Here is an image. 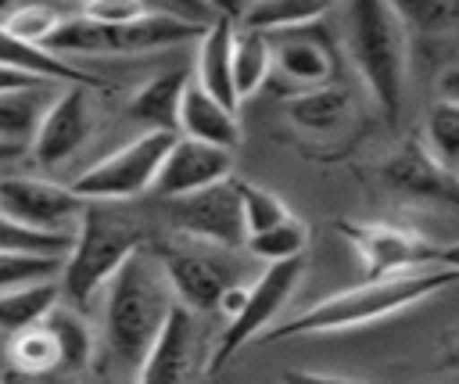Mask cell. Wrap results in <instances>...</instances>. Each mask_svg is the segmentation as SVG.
Here are the masks:
<instances>
[{
  "mask_svg": "<svg viewBox=\"0 0 459 384\" xmlns=\"http://www.w3.org/2000/svg\"><path fill=\"white\" fill-rule=\"evenodd\" d=\"M434 266H445V269H455V273H459V240H455V244H445V248H437V258H434Z\"/></svg>",
  "mask_w": 459,
  "mask_h": 384,
  "instance_id": "cell-38",
  "label": "cell"
},
{
  "mask_svg": "<svg viewBox=\"0 0 459 384\" xmlns=\"http://www.w3.org/2000/svg\"><path fill=\"white\" fill-rule=\"evenodd\" d=\"M384 187L409 201L459 208V172L445 169L423 144H402L384 161Z\"/></svg>",
  "mask_w": 459,
  "mask_h": 384,
  "instance_id": "cell-13",
  "label": "cell"
},
{
  "mask_svg": "<svg viewBox=\"0 0 459 384\" xmlns=\"http://www.w3.org/2000/svg\"><path fill=\"white\" fill-rule=\"evenodd\" d=\"M172 144H176V133L147 129L136 140H129L126 147L100 158L97 165H90L86 172H79L72 179V190L82 201H129L143 190H154V179H158L161 161L172 151Z\"/></svg>",
  "mask_w": 459,
  "mask_h": 384,
  "instance_id": "cell-6",
  "label": "cell"
},
{
  "mask_svg": "<svg viewBox=\"0 0 459 384\" xmlns=\"http://www.w3.org/2000/svg\"><path fill=\"white\" fill-rule=\"evenodd\" d=\"M344 111H348V93L337 86L301 90L287 100V115L301 129H330L333 122H341Z\"/></svg>",
  "mask_w": 459,
  "mask_h": 384,
  "instance_id": "cell-26",
  "label": "cell"
},
{
  "mask_svg": "<svg viewBox=\"0 0 459 384\" xmlns=\"http://www.w3.org/2000/svg\"><path fill=\"white\" fill-rule=\"evenodd\" d=\"M441 366H445V370H459V341H452V345L441 352Z\"/></svg>",
  "mask_w": 459,
  "mask_h": 384,
  "instance_id": "cell-39",
  "label": "cell"
},
{
  "mask_svg": "<svg viewBox=\"0 0 459 384\" xmlns=\"http://www.w3.org/2000/svg\"><path fill=\"white\" fill-rule=\"evenodd\" d=\"M237 190H240V208H244V226H247V237L262 233V230H273L280 226L283 219H290V208L265 187L258 183H247V179H237Z\"/></svg>",
  "mask_w": 459,
  "mask_h": 384,
  "instance_id": "cell-31",
  "label": "cell"
},
{
  "mask_svg": "<svg viewBox=\"0 0 459 384\" xmlns=\"http://www.w3.org/2000/svg\"><path fill=\"white\" fill-rule=\"evenodd\" d=\"M179 136L208 144V147L233 151L240 144V122H237L233 108H226L208 90L190 83L186 93H183V108H179Z\"/></svg>",
  "mask_w": 459,
  "mask_h": 384,
  "instance_id": "cell-16",
  "label": "cell"
},
{
  "mask_svg": "<svg viewBox=\"0 0 459 384\" xmlns=\"http://www.w3.org/2000/svg\"><path fill=\"white\" fill-rule=\"evenodd\" d=\"M154 255L169 276L176 305H183L194 316L219 312V301L226 291L251 284V258L230 248H215L194 237H172L154 244Z\"/></svg>",
  "mask_w": 459,
  "mask_h": 384,
  "instance_id": "cell-5",
  "label": "cell"
},
{
  "mask_svg": "<svg viewBox=\"0 0 459 384\" xmlns=\"http://www.w3.org/2000/svg\"><path fill=\"white\" fill-rule=\"evenodd\" d=\"M86 201L61 183L39 176H0V215L22 230L75 237Z\"/></svg>",
  "mask_w": 459,
  "mask_h": 384,
  "instance_id": "cell-8",
  "label": "cell"
},
{
  "mask_svg": "<svg viewBox=\"0 0 459 384\" xmlns=\"http://www.w3.org/2000/svg\"><path fill=\"white\" fill-rule=\"evenodd\" d=\"M151 7L140 4V0H90L82 7V14L97 25H108V29H122V25H133L136 18H143Z\"/></svg>",
  "mask_w": 459,
  "mask_h": 384,
  "instance_id": "cell-34",
  "label": "cell"
},
{
  "mask_svg": "<svg viewBox=\"0 0 459 384\" xmlns=\"http://www.w3.org/2000/svg\"><path fill=\"white\" fill-rule=\"evenodd\" d=\"M190 83L194 79L186 75V68H169V72L147 79L129 97V115L154 133H176L179 136V108H183V93Z\"/></svg>",
  "mask_w": 459,
  "mask_h": 384,
  "instance_id": "cell-19",
  "label": "cell"
},
{
  "mask_svg": "<svg viewBox=\"0 0 459 384\" xmlns=\"http://www.w3.org/2000/svg\"><path fill=\"white\" fill-rule=\"evenodd\" d=\"M0 68L7 72H18V75H29V79H43V83H65V86H97V79L82 68H75L72 61L43 50V47H32V43H22L18 36L7 32V25L0 22Z\"/></svg>",
  "mask_w": 459,
  "mask_h": 384,
  "instance_id": "cell-20",
  "label": "cell"
},
{
  "mask_svg": "<svg viewBox=\"0 0 459 384\" xmlns=\"http://www.w3.org/2000/svg\"><path fill=\"white\" fill-rule=\"evenodd\" d=\"M341 233L351 240L355 255L362 258L366 280H387L402 273H416L434 266L437 248L427 244L420 233L391 223H341Z\"/></svg>",
  "mask_w": 459,
  "mask_h": 384,
  "instance_id": "cell-10",
  "label": "cell"
},
{
  "mask_svg": "<svg viewBox=\"0 0 459 384\" xmlns=\"http://www.w3.org/2000/svg\"><path fill=\"white\" fill-rule=\"evenodd\" d=\"M18 154H25L22 144H4V140H0V161H11V158H18Z\"/></svg>",
  "mask_w": 459,
  "mask_h": 384,
  "instance_id": "cell-40",
  "label": "cell"
},
{
  "mask_svg": "<svg viewBox=\"0 0 459 384\" xmlns=\"http://www.w3.org/2000/svg\"><path fill=\"white\" fill-rule=\"evenodd\" d=\"M93 133V108H90V93L86 86H65L61 93H54L29 151L36 158V165L54 169L61 161H68Z\"/></svg>",
  "mask_w": 459,
  "mask_h": 384,
  "instance_id": "cell-11",
  "label": "cell"
},
{
  "mask_svg": "<svg viewBox=\"0 0 459 384\" xmlns=\"http://www.w3.org/2000/svg\"><path fill=\"white\" fill-rule=\"evenodd\" d=\"M226 179H233V151L176 136V144L165 154L161 172L154 179V194L165 201H176V197H190V194L208 190Z\"/></svg>",
  "mask_w": 459,
  "mask_h": 384,
  "instance_id": "cell-12",
  "label": "cell"
},
{
  "mask_svg": "<svg viewBox=\"0 0 459 384\" xmlns=\"http://www.w3.org/2000/svg\"><path fill=\"white\" fill-rule=\"evenodd\" d=\"M273 72V43L262 32H237V47H233V86L237 97H251Z\"/></svg>",
  "mask_w": 459,
  "mask_h": 384,
  "instance_id": "cell-25",
  "label": "cell"
},
{
  "mask_svg": "<svg viewBox=\"0 0 459 384\" xmlns=\"http://www.w3.org/2000/svg\"><path fill=\"white\" fill-rule=\"evenodd\" d=\"M169 223L179 237H194V240L230 248V251L247 248V226H244L237 179H226V183H215L190 197L169 201Z\"/></svg>",
  "mask_w": 459,
  "mask_h": 384,
  "instance_id": "cell-9",
  "label": "cell"
},
{
  "mask_svg": "<svg viewBox=\"0 0 459 384\" xmlns=\"http://www.w3.org/2000/svg\"><path fill=\"white\" fill-rule=\"evenodd\" d=\"M269 43H273V61L280 65V72L287 79H294L301 90L326 86V79L333 72V61H330L326 43L312 36V25L276 32V36H269Z\"/></svg>",
  "mask_w": 459,
  "mask_h": 384,
  "instance_id": "cell-17",
  "label": "cell"
},
{
  "mask_svg": "<svg viewBox=\"0 0 459 384\" xmlns=\"http://www.w3.org/2000/svg\"><path fill=\"white\" fill-rule=\"evenodd\" d=\"M43 79H29V75H18V72H7V68H0V93H7V90H25V86H39Z\"/></svg>",
  "mask_w": 459,
  "mask_h": 384,
  "instance_id": "cell-37",
  "label": "cell"
},
{
  "mask_svg": "<svg viewBox=\"0 0 459 384\" xmlns=\"http://www.w3.org/2000/svg\"><path fill=\"white\" fill-rule=\"evenodd\" d=\"M82 384H122V380H115V377H93V380H82Z\"/></svg>",
  "mask_w": 459,
  "mask_h": 384,
  "instance_id": "cell-42",
  "label": "cell"
},
{
  "mask_svg": "<svg viewBox=\"0 0 459 384\" xmlns=\"http://www.w3.org/2000/svg\"><path fill=\"white\" fill-rule=\"evenodd\" d=\"M233 47H237V25L233 14L222 11L201 36V50H197V86L208 90L215 100H222L226 108L237 111L240 97L233 86Z\"/></svg>",
  "mask_w": 459,
  "mask_h": 384,
  "instance_id": "cell-15",
  "label": "cell"
},
{
  "mask_svg": "<svg viewBox=\"0 0 459 384\" xmlns=\"http://www.w3.org/2000/svg\"><path fill=\"white\" fill-rule=\"evenodd\" d=\"M301 276H305V255H301V258H290V262L265 266V269L251 280L240 312H237L233 319H226V327H222V334H219V341H215V348H212L204 370H208V373H219L251 337L265 334V330L273 327V319L283 312V305H287V298L294 294V287L301 284Z\"/></svg>",
  "mask_w": 459,
  "mask_h": 384,
  "instance_id": "cell-7",
  "label": "cell"
},
{
  "mask_svg": "<svg viewBox=\"0 0 459 384\" xmlns=\"http://www.w3.org/2000/svg\"><path fill=\"white\" fill-rule=\"evenodd\" d=\"M176 309L154 248H140L104 287V341L118 362L140 366Z\"/></svg>",
  "mask_w": 459,
  "mask_h": 384,
  "instance_id": "cell-1",
  "label": "cell"
},
{
  "mask_svg": "<svg viewBox=\"0 0 459 384\" xmlns=\"http://www.w3.org/2000/svg\"><path fill=\"white\" fill-rule=\"evenodd\" d=\"M68 248H72V237L22 230V226H14L0 215V251H39V255H61L65 258Z\"/></svg>",
  "mask_w": 459,
  "mask_h": 384,
  "instance_id": "cell-33",
  "label": "cell"
},
{
  "mask_svg": "<svg viewBox=\"0 0 459 384\" xmlns=\"http://www.w3.org/2000/svg\"><path fill=\"white\" fill-rule=\"evenodd\" d=\"M65 258L61 255H39V251H0V294L47 284L61 276Z\"/></svg>",
  "mask_w": 459,
  "mask_h": 384,
  "instance_id": "cell-29",
  "label": "cell"
},
{
  "mask_svg": "<svg viewBox=\"0 0 459 384\" xmlns=\"http://www.w3.org/2000/svg\"><path fill=\"white\" fill-rule=\"evenodd\" d=\"M140 248H147L143 219H136L126 208H115L111 201H86V212L79 219L57 280L61 298L72 309H86Z\"/></svg>",
  "mask_w": 459,
  "mask_h": 384,
  "instance_id": "cell-3",
  "label": "cell"
},
{
  "mask_svg": "<svg viewBox=\"0 0 459 384\" xmlns=\"http://www.w3.org/2000/svg\"><path fill=\"white\" fill-rule=\"evenodd\" d=\"M54 305H61V284L57 280L7 291V294H0V330L14 337V334H22L29 327H39L43 316Z\"/></svg>",
  "mask_w": 459,
  "mask_h": 384,
  "instance_id": "cell-24",
  "label": "cell"
},
{
  "mask_svg": "<svg viewBox=\"0 0 459 384\" xmlns=\"http://www.w3.org/2000/svg\"><path fill=\"white\" fill-rule=\"evenodd\" d=\"M326 11H330L326 0H258V4L244 7L240 22H244V29H251V32L276 36V32H290V29L316 25Z\"/></svg>",
  "mask_w": 459,
  "mask_h": 384,
  "instance_id": "cell-22",
  "label": "cell"
},
{
  "mask_svg": "<svg viewBox=\"0 0 459 384\" xmlns=\"http://www.w3.org/2000/svg\"><path fill=\"white\" fill-rule=\"evenodd\" d=\"M0 384H32V377H25L18 370H7V373H0Z\"/></svg>",
  "mask_w": 459,
  "mask_h": 384,
  "instance_id": "cell-41",
  "label": "cell"
},
{
  "mask_svg": "<svg viewBox=\"0 0 459 384\" xmlns=\"http://www.w3.org/2000/svg\"><path fill=\"white\" fill-rule=\"evenodd\" d=\"M308 248V226L301 219H283L280 226L273 230H262L255 237H247V255L265 262V266H276V262H290V258H301Z\"/></svg>",
  "mask_w": 459,
  "mask_h": 384,
  "instance_id": "cell-27",
  "label": "cell"
},
{
  "mask_svg": "<svg viewBox=\"0 0 459 384\" xmlns=\"http://www.w3.org/2000/svg\"><path fill=\"white\" fill-rule=\"evenodd\" d=\"M197 348H201V327L197 316L183 305L172 309L165 330L151 345L147 359L140 362L136 384H190L197 370Z\"/></svg>",
  "mask_w": 459,
  "mask_h": 384,
  "instance_id": "cell-14",
  "label": "cell"
},
{
  "mask_svg": "<svg viewBox=\"0 0 459 384\" xmlns=\"http://www.w3.org/2000/svg\"><path fill=\"white\" fill-rule=\"evenodd\" d=\"M47 86H54V83L0 93V140L4 144H22V147L32 144V136L54 100V97H47Z\"/></svg>",
  "mask_w": 459,
  "mask_h": 384,
  "instance_id": "cell-21",
  "label": "cell"
},
{
  "mask_svg": "<svg viewBox=\"0 0 459 384\" xmlns=\"http://www.w3.org/2000/svg\"><path fill=\"white\" fill-rule=\"evenodd\" d=\"M43 327H47V334L54 337V345L61 352V370L82 373L93 359V334H90L82 312L72 309V305H54L43 316Z\"/></svg>",
  "mask_w": 459,
  "mask_h": 384,
  "instance_id": "cell-23",
  "label": "cell"
},
{
  "mask_svg": "<svg viewBox=\"0 0 459 384\" xmlns=\"http://www.w3.org/2000/svg\"><path fill=\"white\" fill-rule=\"evenodd\" d=\"M348 39L355 68L387 118H398L409 68V22L398 4L355 0L348 7Z\"/></svg>",
  "mask_w": 459,
  "mask_h": 384,
  "instance_id": "cell-4",
  "label": "cell"
},
{
  "mask_svg": "<svg viewBox=\"0 0 459 384\" xmlns=\"http://www.w3.org/2000/svg\"><path fill=\"white\" fill-rule=\"evenodd\" d=\"M7 32L18 36L22 43H32V47H43L54 29L61 25V14L54 7H43V4H29V7H14L7 18H4Z\"/></svg>",
  "mask_w": 459,
  "mask_h": 384,
  "instance_id": "cell-32",
  "label": "cell"
},
{
  "mask_svg": "<svg viewBox=\"0 0 459 384\" xmlns=\"http://www.w3.org/2000/svg\"><path fill=\"white\" fill-rule=\"evenodd\" d=\"M7 359H11V370H18L25 377H39V373L61 370V352H57V345L47 334L43 323L14 334L11 345H7Z\"/></svg>",
  "mask_w": 459,
  "mask_h": 384,
  "instance_id": "cell-28",
  "label": "cell"
},
{
  "mask_svg": "<svg viewBox=\"0 0 459 384\" xmlns=\"http://www.w3.org/2000/svg\"><path fill=\"white\" fill-rule=\"evenodd\" d=\"M423 147L445 165V169H459V104L437 100L427 111V126H423Z\"/></svg>",
  "mask_w": 459,
  "mask_h": 384,
  "instance_id": "cell-30",
  "label": "cell"
},
{
  "mask_svg": "<svg viewBox=\"0 0 459 384\" xmlns=\"http://www.w3.org/2000/svg\"><path fill=\"white\" fill-rule=\"evenodd\" d=\"M437 90H441V100L459 104V65H452V68H445V72H441Z\"/></svg>",
  "mask_w": 459,
  "mask_h": 384,
  "instance_id": "cell-36",
  "label": "cell"
},
{
  "mask_svg": "<svg viewBox=\"0 0 459 384\" xmlns=\"http://www.w3.org/2000/svg\"><path fill=\"white\" fill-rule=\"evenodd\" d=\"M459 284L455 269L445 266H427L416 273H402V276H387V280H366L359 287H348L341 294H330L323 301H316L312 309H305L301 316H290L283 323H273L265 330L269 341H290V337H305V334H333V330H351L384 316H394L430 294H437L441 287Z\"/></svg>",
  "mask_w": 459,
  "mask_h": 384,
  "instance_id": "cell-2",
  "label": "cell"
},
{
  "mask_svg": "<svg viewBox=\"0 0 459 384\" xmlns=\"http://www.w3.org/2000/svg\"><path fill=\"white\" fill-rule=\"evenodd\" d=\"M208 25L190 22V18H176L169 11H147L143 18H136L133 25L111 29V54H147V50H165L176 43H190L201 39Z\"/></svg>",
  "mask_w": 459,
  "mask_h": 384,
  "instance_id": "cell-18",
  "label": "cell"
},
{
  "mask_svg": "<svg viewBox=\"0 0 459 384\" xmlns=\"http://www.w3.org/2000/svg\"><path fill=\"white\" fill-rule=\"evenodd\" d=\"M280 384H366L355 377H341V373H312V370H283Z\"/></svg>",
  "mask_w": 459,
  "mask_h": 384,
  "instance_id": "cell-35",
  "label": "cell"
}]
</instances>
